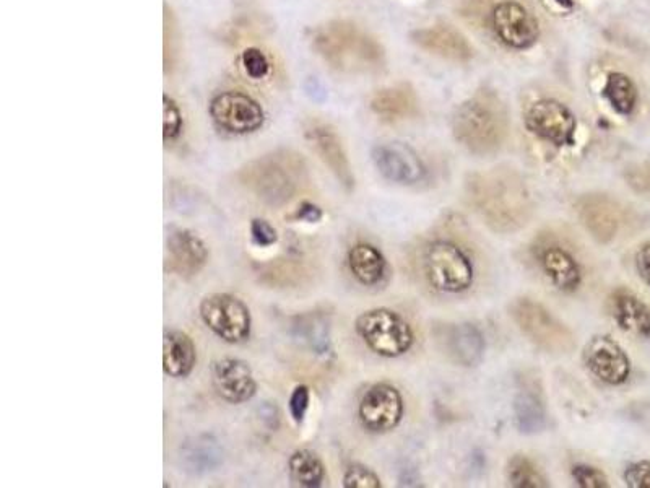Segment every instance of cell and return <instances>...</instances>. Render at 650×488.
<instances>
[{
	"label": "cell",
	"mask_w": 650,
	"mask_h": 488,
	"mask_svg": "<svg viewBox=\"0 0 650 488\" xmlns=\"http://www.w3.org/2000/svg\"><path fill=\"white\" fill-rule=\"evenodd\" d=\"M465 189L470 207L496 233H516L532 220L535 205L530 189L511 168L473 173Z\"/></svg>",
	"instance_id": "1"
},
{
	"label": "cell",
	"mask_w": 650,
	"mask_h": 488,
	"mask_svg": "<svg viewBox=\"0 0 650 488\" xmlns=\"http://www.w3.org/2000/svg\"><path fill=\"white\" fill-rule=\"evenodd\" d=\"M312 48L330 67L347 74H374L386 61L381 43L347 20H334L316 28Z\"/></svg>",
	"instance_id": "2"
},
{
	"label": "cell",
	"mask_w": 650,
	"mask_h": 488,
	"mask_svg": "<svg viewBox=\"0 0 650 488\" xmlns=\"http://www.w3.org/2000/svg\"><path fill=\"white\" fill-rule=\"evenodd\" d=\"M452 132L455 140L473 155L496 153L509 132L506 106L494 93H477L455 109Z\"/></svg>",
	"instance_id": "3"
},
{
	"label": "cell",
	"mask_w": 650,
	"mask_h": 488,
	"mask_svg": "<svg viewBox=\"0 0 650 488\" xmlns=\"http://www.w3.org/2000/svg\"><path fill=\"white\" fill-rule=\"evenodd\" d=\"M509 314L532 344L548 353H569L576 349V337L563 321L545 306L530 298H519L509 306Z\"/></svg>",
	"instance_id": "4"
},
{
	"label": "cell",
	"mask_w": 650,
	"mask_h": 488,
	"mask_svg": "<svg viewBox=\"0 0 650 488\" xmlns=\"http://www.w3.org/2000/svg\"><path fill=\"white\" fill-rule=\"evenodd\" d=\"M356 332L364 344L382 357H400L412 349L413 331L410 324L394 311H366L356 319Z\"/></svg>",
	"instance_id": "5"
},
{
	"label": "cell",
	"mask_w": 650,
	"mask_h": 488,
	"mask_svg": "<svg viewBox=\"0 0 650 488\" xmlns=\"http://www.w3.org/2000/svg\"><path fill=\"white\" fill-rule=\"evenodd\" d=\"M423 267L429 285L438 292L460 293L472 287V262L457 244L449 241L429 244Z\"/></svg>",
	"instance_id": "6"
},
{
	"label": "cell",
	"mask_w": 650,
	"mask_h": 488,
	"mask_svg": "<svg viewBox=\"0 0 650 488\" xmlns=\"http://www.w3.org/2000/svg\"><path fill=\"white\" fill-rule=\"evenodd\" d=\"M298 170L295 160L288 155H267L247 166L244 181L265 201L280 204L295 194Z\"/></svg>",
	"instance_id": "7"
},
{
	"label": "cell",
	"mask_w": 650,
	"mask_h": 488,
	"mask_svg": "<svg viewBox=\"0 0 650 488\" xmlns=\"http://www.w3.org/2000/svg\"><path fill=\"white\" fill-rule=\"evenodd\" d=\"M199 311L205 326L225 342L241 344L251 336V311L233 295H210L202 300Z\"/></svg>",
	"instance_id": "8"
},
{
	"label": "cell",
	"mask_w": 650,
	"mask_h": 488,
	"mask_svg": "<svg viewBox=\"0 0 650 488\" xmlns=\"http://www.w3.org/2000/svg\"><path fill=\"white\" fill-rule=\"evenodd\" d=\"M210 114L220 129L231 134H251L264 124V111L254 98L241 92H225L210 103Z\"/></svg>",
	"instance_id": "9"
},
{
	"label": "cell",
	"mask_w": 650,
	"mask_h": 488,
	"mask_svg": "<svg viewBox=\"0 0 650 488\" xmlns=\"http://www.w3.org/2000/svg\"><path fill=\"white\" fill-rule=\"evenodd\" d=\"M525 124L532 134L558 147L572 144L577 126L574 114L556 100L533 103L525 116Z\"/></svg>",
	"instance_id": "10"
},
{
	"label": "cell",
	"mask_w": 650,
	"mask_h": 488,
	"mask_svg": "<svg viewBox=\"0 0 650 488\" xmlns=\"http://www.w3.org/2000/svg\"><path fill=\"white\" fill-rule=\"evenodd\" d=\"M493 27L499 40L509 48L529 49L540 36L537 18L519 2L506 0L494 9Z\"/></svg>",
	"instance_id": "11"
},
{
	"label": "cell",
	"mask_w": 650,
	"mask_h": 488,
	"mask_svg": "<svg viewBox=\"0 0 650 488\" xmlns=\"http://www.w3.org/2000/svg\"><path fill=\"white\" fill-rule=\"evenodd\" d=\"M403 401L399 391L390 384H374L360 404V420L369 432L386 433L402 420Z\"/></svg>",
	"instance_id": "12"
},
{
	"label": "cell",
	"mask_w": 650,
	"mask_h": 488,
	"mask_svg": "<svg viewBox=\"0 0 650 488\" xmlns=\"http://www.w3.org/2000/svg\"><path fill=\"white\" fill-rule=\"evenodd\" d=\"M584 362L598 380L611 386H620L631 373L628 355L608 336H595L587 342Z\"/></svg>",
	"instance_id": "13"
},
{
	"label": "cell",
	"mask_w": 650,
	"mask_h": 488,
	"mask_svg": "<svg viewBox=\"0 0 650 488\" xmlns=\"http://www.w3.org/2000/svg\"><path fill=\"white\" fill-rule=\"evenodd\" d=\"M374 165L392 183L416 184L425 178V165L410 145L387 142L373 150Z\"/></svg>",
	"instance_id": "14"
},
{
	"label": "cell",
	"mask_w": 650,
	"mask_h": 488,
	"mask_svg": "<svg viewBox=\"0 0 650 488\" xmlns=\"http://www.w3.org/2000/svg\"><path fill=\"white\" fill-rule=\"evenodd\" d=\"M306 136H308L309 142H311L319 158L334 173L335 178L340 181L343 188L351 191L355 186V176L351 171V165L348 162L342 139H340L334 127L327 124V122H311V126L306 129Z\"/></svg>",
	"instance_id": "15"
},
{
	"label": "cell",
	"mask_w": 650,
	"mask_h": 488,
	"mask_svg": "<svg viewBox=\"0 0 650 488\" xmlns=\"http://www.w3.org/2000/svg\"><path fill=\"white\" fill-rule=\"evenodd\" d=\"M576 212L582 227L598 243H610L620 230V207L608 196L589 194L581 197L577 201Z\"/></svg>",
	"instance_id": "16"
},
{
	"label": "cell",
	"mask_w": 650,
	"mask_h": 488,
	"mask_svg": "<svg viewBox=\"0 0 650 488\" xmlns=\"http://www.w3.org/2000/svg\"><path fill=\"white\" fill-rule=\"evenodd\" d=\"M213 388L231 404L251 401L257 391L251 366L238 358H221L212 366Z\"/></svg>",
	"instance_id": "17"
},
{
	"label": "cell",
	"mask_w": 650,
	"mask_h": 488,
	"mask_svg": "<svg viewBox=\"0 0 650 488\" xmlns=\"http://www.w3.org/2000/svg\"><path fill=\"white\" fill-rule=\"evenodd\" d=\"M169 271L192 277L207 264L208 249L199 236L186 228H171L166 238Z\"/></svg>",
	"instance_id": "18"
},
{
	"label": "cell",
	"mask_w": 650,
	"mask_h": 488,
	"mask_svg": "<svg viewBox=\"0 0 650 488\" xmlns=\"http://www.w3.org/2000/svg\"><path fill=\"white\" fill-rule=\"evenodd\" d=\"M412 40L429 54L454 62H467L472 59V44L468 43L459 30L449 25H431L413 31Z\"/></svg>",
	"instance_id": "19"
},
{
	"label": "cell",
	"mask_w": 650,
	"mask_h": 488,
	"mask_svg": "<svg viewBox=\"0 0 650 488\" xmlns=\"http://www.w3.org/2000/svg\"><path fill=\"white\" fill-rule=\"evenodd\" d=\"M449 358L462 366H475L485 353V339L473 324H454L442 337Z\"/></svg>",
	"instance_id": "20"
},
{
	"label": "cell",
	"mask_w": 650,
	"mask_h": 488,
	"mask_svg": "<svg viewBox=\"0 0 650 488\" xmlns=\"http://www.w3.org/2000/svg\"><path fill=\"white\" fill-rule=\"evenodd\" d=\"M611 314L623 331L650 339V310L644 301L628 292L616 290L611 295Z\"/></svg>",
	"instance_id": "21"
},
{
	"label": "cell",
	"mask_w": 650,
	"mask_h": 488,
	"mask_svg": "<svg viewBox=\"0 0 650 488\" xmlns=\"http://www.w3.org/2000/svg\"><path fill=\"white\" fill-rule=\"evenodd\" d=\"M195 345L186 332L171 331L165 332L163 337V370L171 378H186L194 370Z\"/></svg>",
	"instance_id": "22"
},
{
	"label": "cell",
	"mask_w": 650,
	"mask_h": 488,
	"mask_svg": "<svg viewBox=\"0 0 650 488\" xmlns=\"http://www.w3.org/2000/svg\"><path fill=\"white\" fill-rule=\"evenodd\" d=\"M543 272L556 288L563 292H574L582 282L581 267L566 249L558 246L546 248L540 258Z\"/></svg>",
	"instance_id": "23"
},
{
	"label": "cell",
	"mask_w": 650,
	"mask_h": 488,
	"mask_svg": "<svg viewBox=\"0 0 650 488\" xmlns=\"http://www.w3.org/2000/svg\"><path fill=\"white\" fill-rule=\"evenodd\" d=\"M371 109L382 121H400L416 113V96L412 88L399 87L382 88L371 100Z\"/></svg>",
	"instance_id": "24"
},
{
	"label": "cell",
	"mask_w": 650,
	"mask_h": 488,
	"mask_svg": "<svg viewBox=\"0 0 650 488\" xmlns=\"http://www.w3.org/2000/svg\"><path fill=\"white\" fill-rule=\"evenodd\" d=\"M348 266L363 285H376L386 274V259L371 244H356L348 253Z\"/></svg>",
	"instance_id": "25"
},
{
	"label": "cell",
	"mask_w": 650,
	"mask_h": 488,
	"mask_svg": "<svg viewBox=\"0 0 650 488\" xmlns=\"http://www.w3.org/2000/svg\"><path fill=\"white\" fill-rule=\"evenodd\" d=\"M288 471H290L291 482L298 487L316 488L321 487L324 482V464L308 449H299L291 454Z\"/></svg>",
	"instance_id": "26"
},
{
	"label": "cell",
	"mask_w": 650,
	"mask_h": 488,
	"mask_svg": "<svg viewBox=\"0 0 650 488\" xmlns=\"http://www.w3.org/2000/svg\"><path fill=\"white\" fill-rule=\"evenodd\" d=\"M603 95L607 98L608 103L613 106V109L620 114H624V116H629L636 108V85H634L633 80L629 79L628 75L620 74V72L611 74L607 83H605Z\"/></svg>",
	"instance_id": "27"
},
{
	"label": "cell",
	"mask_w": 650,
	"mask_h": 488,
	"mask_svg": "<svg viewBox=\"0 0 650 488\" xmlns=\"http://www.w3.org/2000/svg\"><path fill=\"white\" fill-rule=\"evenodd\" d=\"M514 409L520 432L537 433L545 427V407L535 394L529 391L520 393Z\"/></svg>",
	"instance_id": "28"
},
{
	"label": "cell",
	"mask_w": 650,
	"mask_h": 488,
	"mask_svg": "<svg viewBox=\"0 0 650 488\" xmlns=\"http://www.w3.org/2000/svg\"><path fill=\"white\" fill-rule=\"evenodd\" d=\"M507 480L512 487L519 488H542L550 485L535 464L520 454L507 462Z\"/></svg>",
	"instance_id": "29"
},
{
	"label": "cell",
	"mask_w": 650,
	"mask_h": 488,
	"mask_svg": "<svg viewBox=\"0 0 650 488\" xmlns=\"http://www.w3.org/2000/svg\"><path fill=\"white\" fill-rule=\"evenodd\" d=\"M163 62L166 72H173L178 66L179 54H181V35H179L178 20L173 12L165 5L163 15Z\"/></svg>",
	"instance_id": "30"
},
{
	"label": "cell",
	"mask_w": 650,
	"mask_h": 488,
	"mask_svg": "<svg viewBox=\"0 0 650 488\" xmlns=\"http://www.w3.org/2000/svg\"><path fill=\"white\" fill-rule=\"evenodd\" d=\"M299 329L303 331V340L308 342L314 352L325 353L329 350V324L317 316H309Z\"/></svg>",
	"instance_id": "31"
},
{
	"label": "cell",
	"mask_w": 650,
	"mask_h": 488,
	"mask_svg": "<svg viewBox=\"0 0 650 488\" xmlns=\"http://www.w3.org/2000/svg\"><path fill=\"white\" fill-rule=\"evenodd\" d=\"M343 485L347 488H379L381 480L368 467L355 464V466L348 467V471L345 472Z\"/></svg>",
	"instance_id": "32"
},
{
	"label": "cell",
	"mask_w": 650,
	"mask_h": 488,
	"mask_svg": "<svg viewBox=\"0 0 650 488\" xmlns=\"http://www.w3.org/2000/svg\"><path fill=\"white\" fill-rule=\"evenodd\" d=\"M572 477L576 480L577 485L582 488H607V475L598 471L595 467L576 466L572 469Z\"/></svg>",
	"instance_id": "33"
},
{
	"label": "cell",
	"mask_w": 650,
	"mask_h": 488,
	"mask_svg": "<svg viewBox=\"0 0 650 488\" xmlns=\"http://www.w3.org/2000/svg\"><path fill=\"white\" fill-rule=\"evenodd\" d=\"M249 230H251L252 243L259 248H269L278 241L277 230L264 218H254Z\"/></svg>",
	"instance_id": "34"
},
{
	"label": "cell",
	"mask_w": 650,
	"mask_h": 488,
	"mask_svg": "<svg viewBox=\"0 0 650 488\" xmlns=\"http://www.w3.org/2000/svg\"><path fill=\"white\" fill-rule=\"evenodd\" d=\"M163 111H165V118H163V136L165 139H174L179 136L182 129V116L178 106L171 98L165 96L163 98Z\"/></svg>",
	"instance_id": "35"
},
{
	"label": "cell",
	"mask_w": 650,
	"mask_h": 488,
	"mask_svg": "<svg viewBox=\"0 0 650 488\" xmlns=\"http://www.w3.org/2000/svg\"><path fill=\"white\" fill-rule=\"evenodd\" d=\"M309 401H311V393H309L308 386H296L295 391L291 393L290 401H288V409L296 423L303 422L306 417Z\"/></svg>",
	"instance_id": "36"
},
{
	"label": "cell",
	"mask_w": 650,
	"mask_h": 488,
	"mask_svg": "<svg viewBox=\"0 0 650 488\" xmlns=\"http://www.w3.org/2000/svg\"><path fill=\"white\" fill-rule=\"evenodd\" d=\"M624 482L628 487L650 488V462H634L624 472Z\"/></svg>",
	"instance_id": "37"
},
{
	"label": "cell",
	"mask_w": 650,
	"mask_h": 488,
	"mask_svg": "<svg viewBox=\"0 0 650 488\" xmlns=\"http://www.w3.org/2000/svg\"><path fill=\"white\" fill-rule=\"evenodd\" d=\"M626 181L637 194L650 196V163H642L628 170Z\"/></svg>",
	"instance_id": "38"
},
{
	"label": "cell",
	"mask_w": 650,
	"mask_h": 488,
	"mask_svg": "<svg viewBox=\"0 0 650 488\" xmlns=\"http://www.w3.org/2000/svg\"><path fill=\"white\" fill-rule=\"evenodd\" d=\"M244 67L252 79H262L269 72V62L259 49H247L243 56Z\"/></svg>",
	"instance_id": "39"
},
{
	"label": "cell",
	"mask_w": 650,
	"mask_h": 488,
	"mask_svg": "<svg viewBox=\"0 0 650 488\" xmlns=\"http://www.w3.org/2000/svg\"><path fill=\"white\" fill-rule=\"evenodd\" d=\"M637 272L650 287V243L644 244L636 254Z\"/></svg>",
	"instance_id": "40"
},
{
	"label": "cell",
	"mask_w": 650,
	"mask_h": 488,
	"mask_svg": "<svg viewBox=\"0 0 650 488\" xmlns=\"http://www.w3.org/2000/svg\"><path fill=\"white\" fill-rule=\"evenodd\" d=\"M295 218L301 220V222L317 223L322 218V210L317 205L311 204V202H303L296 209Z\"/></svg>",
	"instance_id": "41"
}]
</instances>
